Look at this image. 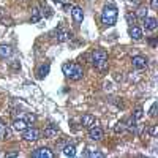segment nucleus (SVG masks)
<instances>
[{"label":"nucleus","mask_w":158,"mask_h":158,"mask_svg":"<svg viewBox=\"0 0 158 158\" xmlns=\"http://www.w3.org/2000/svg\"><path fill=\"white\" fill-rule=\"evenodd\" d=\"M62 71L67 78L73 79V81H79L82 79V74H84V70H82L81 65L78 63H71V62H67L62 65Z\"/></svg>","instance_id":"f257e3e1"},{"label":"nucleus","mask_w":158,"mask_h":158,"mask_svg":"<svg viewBox=\"0 0 158 158\" xmlns=\"http://www.w3.org/2000/svg\"><path fill=\"white\" fill-rule=\"evenodd\" d=\"M117 8L114 5H106L103 8V13H101V22L106 27H112L117 22Z\"/></svg>","instance_id":"f03ea898"},{"label":"nucleus","mask_w":158,"mask_h":158,"mask_svg":"<svg viewBox=\"0 0 158 158\" xmlns=\"http://www.w3.org/2000/svg\"><path fill=\"white\" fill-rule=\"evenodd\" d=\"M92 63L95 65L100 71H104L108 68V52L106 51H101V49H96L93 55H92Z\"/></svg>","instance_id":"7ed1b4c3"},{"label":"nucleus","mask_w":158,"mask_h":158,"mask_svg":"<svg viewBox=\"0 0 158 158\" xmlns=\"http://www.w3.org/2000/svg\"><path fill=\"white\" fill-rule=\"evenodd\" d=\"M22 138H24L25 141L33 142V141H36V139H40V131L36 128H29L27 127L24 131H22Z\"/></svg>","instance_id":"20e7f679"},{"label":"nucleus","mask_w":158,"mask_h":158,"mask_svg":"<svg viewBox=\"0 0 158 158\" xmlns=\"http://www.w3.org/2000/svg\"><path fill=\"white\" fill-rule=\"evenodd\" d=\"M32 157L33 158H54V153L48 147H41V149H36V150L32 153Z\"/></svg>","instance_id":"39448f33"},{"label":"nucleus","mask_w":158,"mask_h":158,"mask_svg":"<svg viewBox=\"0 0 158 158\" xmlns=\"http://www.w3.org/2000/svg\"><path fill=\"white\" fill-rule=\"evenodd\" d=\"M71 16H73V21L76 24H81L84 21V11H82L81 7H73L71 8Z\"/></svg>","instance_id":"423d86ee"},{"label":"nucleus","mask_w":158,"mask_h":158,"mask_svg":"<svg viewBox=\"0 0 158 158\" xmlns=\"http://www.w3.org/2000/svg\"><path fill=\"white\" fill-rule=\"evenodd\" d=\"M131 62H133V67L136 68V70H144V68H147V59L142 57V55H134Z\"/></svg>","instance_id":"0eeeda50"},{"label":"nucleus","mask_w":158,"mask_h":158,"mask_svg":"<svg viewBox=\"0 0 158 158\" xmlns=\"http://www.w3.org/2000/svg\"><path fill=\"white\" fill-rule=\"evenodd\" d=\"M81 123H82V127H86V128H92V127H95L96 120L92 114H84L81 119Z\"/></svg>","instance_id":"6e6552de"},{"label":"nucleus","mask_w":158,"mask_h":158,"mask_svg":"<svg viewBox=\"0 0 158 158\" xmlns=\"http://www.w3.org/2000/svg\"><path fill=\"white\" fill-rule=\"evenodd\" d=\"M89 138L92 139V141H100L101 138H103V130H101L100 127H92L90 131H89Z\"/></svg>","instance_id":"1a4fd4ad"},{"label":"nucleus","mask_w":158,"mask_h":158,"mask_svg":"<svg viewBox=\"0 0 158 158\" xmlns=\"http://www.w3.org/2000/svg\"><path fill=\"white\" fill-rule=\"evenodd\" d=\"M49 70H51V65L49 63H44L36 70V79H44L46 76L49 74Z\"/></svg>","instance_id":"9d476101"},{"label":"nucleus","mask_w":158,"mask_h":158,"mask_svg":"<svg viewBox=\"0 0 158 158\" xmlns=\"http://www.w3.org/2000/svg\"><path fill=\"white\" fill-rule=\"evenodd\" d=\"M128 33H130V36H131L133 40H136V41H139L142 38V30L139 29L138 25H131V27H130Z\"/></svg>","instance_id":"9b49d317"},{"label":"nucleus","mask_w":158,"mask_h":158,"mask_svg":"<svg viewBox=\"0 0 158 158\" xmlns=\"http://www.w3.org/2000/svg\"><path fill=\"white\" fill-rule=\"evenodd\" d=\"M144 27H146V30H155L158 27V22L155 17H144Z\"/></svg>","instance_id":"f8f14e48"},{"label":"nucleus","mask_w":158,"mask_h":158,"mask_svg":"<svg viewBox=\"0 0 158 158\" xmlns=\"http://www.w3.org/2000/svg\"><path fill=\"white\" fill-rule=\"evenodd\" d=\"M11 54H13L11 46H8V44L0 46V59H8V57H11Z\"/></svg>","instance_id":"ddd939ff"},{"label":"nucleus","mask_w":158,"mask_h":158,"mask_svg":"<svg viewBox=\"0 0 158 158\" xmlns=\"http://www.w3.org/2000/svg\"><path fill=\"white\" fill-rule=\"evenodd\" d=\"M57 133H59V128L57 127H54V125H49V127H46L44 128V136L46 138H49V139H52L57 136Z\"/></svg>","instance_id":"4468645a"},{"label":"nucleus","mask_w":158,"mask_h":158,"mask_svg":"<svg viewBox=\"0 0 158 158\" xmlns=\"http://www.w3.org/2000/svg\"><path fill=\"white\" fill-rule=\"evenodd\" d=\"M27 123L25 120H22V119H16L14 122H13V128L16 130V131H24V130L27 128Z\"/></svg>","instance_id":"2eb2a0df"},{"label":"nucleus","mask_w":158,"mask_h":158,"mask_svg":"<svg viewBox=\"0 0 158 158\" xmlns=\"http://www.w3.org/2000/svg\"><path fill=\"white\" fill-rule=\"evenodd\" d=\"M70 38H71V33H70V32H65L62 29L57 32V43H65V41H68Z\"/></svg>","instance_id":"dca6fc26"},{"label":"nucleus","mask_w":158,"mask_h":158,"mask_svg":"<svg viewBox=\"0 0 158 158\" xmlns=\"http://www.w3.org/2000/svg\"><path fill=\"white\" fill-rule=\"evenodd\" d=\"M63 155L65 157H74L76 155V147H74V144H67V146H63Z\"/></svg>","instance_id":"f3484780"},{"label":"nucleus","mask_w":158,"mask_h":158,"mask_svg":"<svg viewBox=\"0 0 158 158\" xmlns=\"http://www.w3.org/2000/svg\"><path fill=\"white\" fill-rule=\"evenodd\" d=\"M41 19V11L38 7H35L33 10H32V17H30V22L32 24H36V22H40Z\"/></svg>","instance_id":"a211bd4d"},{"label":"nucleus","mask_w":158,"mask_h":158,"mask_svg":"<svg viewBox=\"0 0 158 158\" xmlns=\"http://www.w3.org/2000/svg\"><path fill=\"white\" fill-rule=\"evenodd\" d=\"M86 157H100V158H103L104 155L101 152H96V150H93V149H86V153H84Z\"/></svg>","instance_id":"6ab92c4d"},{"label":"nucleus","mask_w":158,"mask_h":158,"mask_svg":"<svg viewBox=\"0 0 158 158\" xmlns=\"http://www.w3.org/2000/svg\"><path fill=\"white\" fill-rule=\"evenodd\" d=\"M142 115H144V111H142L141 108H136V109H134V112H133V117L136 119V120L142 119Z\"/></svg>","instance_id":"aec40b11"},{"label":"nucleus","mask_w":158,"mask_h":158,"mask_svg":"<svg viewBox=\"0 0 158 158\" xmlns=\"http://www.w3.org/2000/svg\"><path fill=\"white\" fill-rule=\"evenodd\" d=\"M147 16V8H139V10L136 11V17H146Z\"/></svg>","instance_id":"412c9836"},{"label":"nucleus","mask_w":158,"mask_h":158,"mask_svg":"<svg viewBox=\"0 0 158 158\" xmlns=\"http://www.w3.org/2000/svg\"><path fill=\"white\" fill-rule=\"evenodd\" d=\"M127 21H128V24H136V14H131V13H128L127 14Z\"/></svg>","instance_id":"4be33fe9"},{"label":"nucleus","mask_w":158,"mask_h":158,"mask_svg":"<svg viewBox=\"0 0 158 158\" xmlns=\"http://www.w3.org/2000/svg\"><path fill=\"white\" fill-rule=\"evenodd\" d=\"M10 67L13 68V70H21V63H19V60H13V62H10Z\"/></svg>","instance_id":"5701e85b"},{"label":"nucleus","mask_w":158,"mask_h":158,"mask_svg":"<svg viewBox=\"0 0 158 158\" xmlns=\"http://www.w3.org/2000/svg\"><path fill=\"white\" fill-rule=\"evenodd\" d=\"M35 120H36V117H35L33 114H27V115H25V122H27V123H33Z\"/></svg>","instance_id":"b1692460"},{"label":"nucleus","mask_w":158,"mask_h":158,"mask_svg":"<svg viewBox=\"0 0 158 158\" xmlns=\"http://www.w3.org/2000/svg\"><path fill=\"white\" fill-rule=\"evenodd\" d=\"M157 103H153L152 104V108H150V112H149V114H150V117H155V115H157Z\"/></svg>","instance_id":"393cba45"},{"label":"nucleus","mask_w":158,"mask_h":158,"mask_svg":"<svg viewBox=\"0 0 158 158\" xmlns=\"http://www.w3.org/2000/svg\"><path fill=\"white\" fill-rule=\"evenodd\" d=\"M125 130V123H119L117 127H115V133H122Z\"/></svg>","instance_id":"a878e982"},{"label":"nucleus","mask_w":158,"mask_h":158,"mask_svg":"<svg viewBox=\"0 0 158 158\" xmlns=\"http://www.w3.org/2000/svg\"><path fill=\"white\" fill-rule=\"evenodd\" d=\"M150 134H152L153 138H155L157 134H158V127H157V125H153V127L150 128Z\"/></svg>","instance_id":"bb28decb"},{"label":"nucleus","mask_w":158,"mask_h":158,"mask_svg":"<svg viewBox=\"0 0 158 158\" xmlns=\"http://www.w3.org/2000/svg\"><path fill=\"white\" fill-rule=\"evenodd\" d=\"M128 3H131L133 7H139L141 5V0H128Z\"/></svg>","instance_id":"cd10ccee"},{"label":"nucleus","mask_w":158,"mask_h":158,"mask_svg":"<svg viewBox=\"0 0 158 158\" xmlns=\"http://www.w3.org/2000/svg\"><path fill=\"white\" fill-rule=\"evenodd\" d=\"M150 7L153 8V10H157L158 8V0H150Z\"/></svg>","instance_id":"c85d7f7f"},{"label":"nucleus","mask_w":158,"mask_h":158,"mask_svg":"<svg viewBox=\"0 0 158 158\" xmlns=\"http://www.w3.org/2000/svg\"><path fill=\"white\" fill-rule=\"evenodd\" d=\"M3 136H5V139H10V138H11V131H10V130H5Z\"/></svg>","instance_id":"c756f323"},{"label":"nucleus","mask_w":158,"mask_h":158,"mask_svg":"<svg viewBox=\"0 0 158 158\" xmlns=\"http://www.w3.org/2000/svg\"><path fill=\"white\" fill-rule=\"evenodd\" d=\"M150 46H153V48L157 46V38H152V40H150Z\"/></svg>","instance_id":"7c9ffc66"},{"label":"nucleus","mask_w":158,"mask_h":158,"mask_svg":"<svg viewBox=\"0 0 158 158\" xmlns=\"http://www.w3.org/2000/svg\"><path fill=\"white\" fill-rule=\"evenodd\" d=\"M0 131H2V127H0Z\"/></svg>","instance_id":"2f4dec72"}]
</instances>
